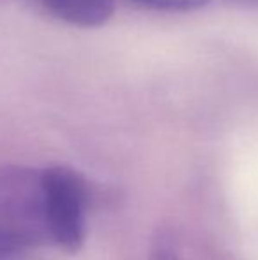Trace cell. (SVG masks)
Here are the masks:
<instances>
[{"mask_svg": "<svg viewBox=\"0 0 258 260\" xmlns=\"http://www.w3.org/2000/svg\"><path fill=\"white\" fill-rule=\"evenodd\" d=\"M0 2H4V0H0Z\"/></svg>", "mask_w": 258, "mask_h": 260, "instance_id": "ba28073f", "label": "cell"}, {"mask_svg": "<svg viewBox=\"0 0 258 260\" xmlns=\"http://www.w3.org/2000/svg\"><path fill=\"white\" fill-rule=\"evenodd\" d=\"M234 4H239V6L244 7H258V0H230Z\"/></svg>", "mask_w": 258, "mask_h": 260, "instance_id": "52a82bcc", "label": "cell"}, {"mask_svg": "<svg viewBox=\"0 0 258 260\" xmlns=\"http://www.w3.org/2000/svg\"><path fill=\"white\" fill-rule=\"evenodd\" d=\"M141 7L156 11H166V13H191V11L202 9L210 0H129Z\"/></svg>", "mask_w": 258, "mask_h": 260, "instance_id": "277c9868", "label": "cell"}, {"mask_svg": "<svg viewBox=\"0 0 258 260\" xmlns=\"http://www.w3.org/2000/svg\"><path fill=\"white\" fill-rule=\"evenodd\" d=\"M0 226L32 250L50 244L45 168L0 167Z\"/></svg>", "mask_w": 258, "mask_h": 260, "instance_id": "6da1fadb", "label": "cell"}, {"mask_svg": "<svg viewBox=\"0 0 258 260\" xmlns=\"http://www.w3.org/2000/svg\"><path fill=\"white\" fill-rule=\"evenodd\" d=\"M60 21L80 28H97L112 18L115 0H39Z\"/></svg>", "mask_w": 258, "mask_h": 260, "instance_id": "3957f363", "label": "cell"}, {"mask_svg": "<svg viewBox=\"0 0 258 260\" xmlns=\"http://www.w3.org/2000/svg\"><path fill=\"white\" fill-rule=\"evenodd\" d=\"M149 260H182V255H180L179 246H177V241L173 239L172 234L166 232V230H161L156 236Z\"/></svg>", "mask_w": 258, "mask_h": 260, "instance_id": "5b68a950", "label": "cell"}, {"mask_svg": "<svg viewBox=\"0 0 258 260\" xmlns=\"http://www.w3.org/2000/svg\"><path fill=\"white\" fill-rule=\"evenodd\" d=\"M46 218L50 244L76 251L85 239V216L89 204L87 182L67 167L45 168Z\"/></svg>", "mask_w": 258, "mask_h": 260, "instance_id": "7a4b0ae2", "label": "cell"}, {"mask_svg": "<svg viewBox=\"0 0 258 260\" xmlns=\"http://www.w3.org/2000/svg\"><path fill=\"white\" fill-rule=\"evenodd\" d=\"M30 250L20 237L0 226V260H21Z\"/></svg>", "mask_w": 258, "mask_h": 260, "instance_id": "8992f818", "label": "cell"}]
</instances>
